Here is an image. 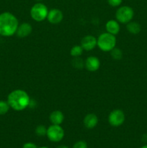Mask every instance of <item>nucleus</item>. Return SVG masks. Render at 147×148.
<instances>
[{"label": "nucleus", "instance_id": "obj_1", "mask_svg": "<svg viewBox=\"0 0 147 148\" xmlns=\"http://www.w3.org/2000/svg\"><path fill=\"white\" fill-rule=\"evenodd\" d=\"M30 98L26 91L21 89L14 90L7 97V102L10 108L17 111H21L30 106Z\"/></svg>", "mask_w": 147, "mask_h": 148}, {"label": "nucleus", "instance_id": "obj_2", "mask_svg": "<svg viewBox=\"0 0 147 148\" xmlns=\"http://www.w3.org/2000/svg\"><path fill=\"white\" fill-rule=\"evenodd\" d=\"M19 22L15 15L9 12L0 14V36L10 37L16 33Z\"/></svg>", "mask_w": 147, "mask_h": 148}, {"label": "nucleus", "instance_id": "obj_3", "mask_svg": "<svg viewBox=\"0 0 147 148\" xmlns=\"http://www.w3.org/2000/svg\"><path fill=\"white\" fill-rule=\"evenodd\" d=\"M97 46L102 51H110L114 48H115V46H116V38H115V36L110 34L108 32L102 33L97 38Z\"/></svg>", "mask_w": 147, "mask_h": 148}, {"label": "nucleus", "instance_id": "obj_4", "mask_svg": "<svg viewBox=\"0 0 147 148\" xmlns=\"http://www.w3.org/2000/svg\"><path fill=\"white\" fill-rule=\"evenodd\" d=\"M48 9L46 4L41 2L35 4L30 9V16L32 19L36 22H42L47 19Z\"/></svg>", "mask_w": 147, "mask_h": 148}, {"label": "nucleus", "instance_id": "obj_5", "mask_svg": "<svg viewBox=\"0 0 147 148\" xmlns=\"http://www.w3.org/2000/svg\"><path fill=\"white\" fill-rule=\"evenodd\" d=\"M134 16V11L129 6H121L115 12L116 20L121 24H127L132 20Z\"/></svg>", "mask_w": 147, "mask_h": 148}, {"label": "nucleus", "instance_id": "obj_6", "mask_svg": "<svg viewBox=\"0 0 147 148\" xmlns=\"http://www.w3.org/2000/svg\"><path fill=\"white\" fill-rule=\"evenodd\" d=\"M64 130L61 125L51 124L48 128H47L46 136L48 140L53 143H59L61 141L64 137Z\"/></svg>", "mask_w": 147, "mask_h": 148}, {"label": "nucleus", "instance_id": "obj_7", "mask_svg": "<svg viewBox=\"0 0 147 148\" xmlns=\"http://www.w3.org/2000/svg\"><path fill=\"white\" fill-rule=\"evenodd\" d=\"M125 120V116L120 109H115L110 113L108 116V122L112 127H118L122 125Z\"/></svg>", "mask_w": 147, "mask_h": 148}, {"label": "nucleus", "instance_id": "obj_8", "mask_svg": "<svg viewBox=\"0 0 147 148\" xmlns=\"http://www.w3.org/2000/svg\"><path fill=\"white\" fill-rule=\"evenodd\" d=\"M97 38L92 35H87L84 36L81 40V46L83 48L84 51H89L92 50L97 46Z\"/></svg>", "mask_w": 147, "mask_h": 148}, {"label": "nucleus", "instance_id": "obj_9", "mask_svg": "<svg viewBox=\"0 0 147 148\" xmlns=\"http://www.w3.org/2000/svg\"><path fill=\"white\" fill-rule=\"evenodd\" d=\"M63 14L59 9L53 8L49 10L48 13L47 20L51 24H59L63 20Z\"/></svg>", "mask_w": 147, "mask_h": 148}, {"label": "nucleus", "instance_id": "obj_10", "mask_svg": "<svg viewBox=\"0 0 147 148\" xmlns=\"http://www.w3.org/2000/svg\"><path fill=\"white\" fill-rule=\"evenodd\" d=\"M84 66L89 72H96L100 67V61L97 56H89L85 60Z\"/></svg>", "mask_w": 147, "mask_h": 148}, {"label": "nucleus", "instance_id": "obj_11", "mask_svg": "<svg viewBox=\"0 0 147 148\" xmlns=\"http://www.w3.org/2000/svg\"><path fill=\"white\" fill-rule=\"evenodd\" d=\"M33 31V27L28 23H22L19 25L16 34L19 38H25L31 34Z\"/></svg>", "mask_w": 147, "mask_h": 148}, {"label": "nucleus", "instance_id": "obj_12", "mask_svg": "<svg viewBox=\"0 0 147 148\" xmlns=\"http://www.w3.org/2000/svg\"><path fill=\"white\" fill-rule=\"evenodd\" d=\"M84 125L86 128L91 130L93 129L98 124V117L97 116L96 114H93V113H90L85 116L83 120Z\"/></svg>", "mask_w": 147, "mask_h": 148}, {"label": "nucleus", "instance_id": "obj_13", "mask_svg": "<svg viewBox=\"0 0 147 148\" xmlns=\"http://www.w3.org/2000/svg\"><path fill=\"white\" fill-rule=\"evenodd\" d=\"M105 29L108 33L116 36L120 30V23L115 20H110L105 24Z\"/></svg>", "mask_w": 147, "mask_h": 148}, {"label": "nucleus", "instance_id": "obj_14", "mask_svg": "<svg viewBox=\"0 0 147 148\" xmlns=\"http://www.w3.org/2000/svg\"><path fill=\"white\" fill-rule=\"evenodd\" d=\"M49 120L52 124L61 125L64 120V115L63 113L59 110H56L51 112L49 116Z\"/></svg>", "mask_w": 147, "mask_h": 148}, {"label": "nucleus", "instance_id": "obj_15", "mask_svg": "<svg viewBox=\"0 0 147 148\" xmlns=\"http://www.w3.org/2000/svg\"><path fill=\"white\" fill-rule=\"evenodd\" d=\"M126 28L127 30L130 33L133 35H137L141 32V26L138 23L135 21H131L128 23H127Z\"/></svg>", "mask_w": 147, "mask_h": 148}, {"label": "nucleus", "instance_id": "obj_16", "mask_svg": "<svg viewBox=\"0 0 147 148\" xmlns=\"http://www.w3.org/2000/svg\"><path fill=\"white\" fill-rule=\"evenodd\" d=\"M84 49L81 46V45H76V46H73V47L71 49L70 51V54L72 57H79V56H82V54L83 53Z\"/></svg>", "mask_w": 147, "mask_h": 148}, {"label": "nucleus", "instance_id": "obj_17", "mask_svg": "<svg viewBox=\"0 0 147 148\" xmlns=\"http://www.w3.org/2000/svg\"><path fill=\"white\" fill-rule=\"evenodd\" d=\"M10 106L7 101H0V116L5 115L10 110Z\"/></svg>", "mask_w": 147, "mask_h": 148}, {"label": "nucleus", "instance_id": "obj_18", "mask_svg": "<svg viewBox=\"0 0 147 148\" xmlns=\"http://www.w3.org/2000/svg\"><path fill=\"white\" fill-rule=\"evenodd\" d=\"M110 55L112 59L115 60H120L122 58V51L120 49L114 48L112 51H110Z\"/></svg>", "mask_w": 147, "mask_h": 148}, {"label": "nucleus", "instance_id": "obj_19", "mask_svg": "<svg viewBox=\"0 0 147 148\" xmlns=\"http://www.w3.org/2000/svg\"><path fill=\"white\" fill-rule=\"evenodd\" d=\"M72 64L76 69H82L84 66V62L80 57L74 58Z\"/></svg>", "mask_w": 147, "mask_h": 148}, {"label": "nucleus", "instance_id": "obj_20", "mask_svg": "<svg viewBox=\"0 0 147 148\" xmlns=\"http://www.w3.org/2000/svg\"><path fill=\"white\" fill-rule=\"evenodd\" d=\"M47 133V128L44 125H38L35 128V134L39 137H43L46 135Z\"/></svg>", "mask_w": 147, "mask_h": 148}, {"label": "nucleus", "instance_id": "obj_21", "mask_svg": "<svg viewBox=\"0 0 147 148\" xmlns=\"http://www.w3.org/2000/svg\"><path fill=\"white\" fill-rule=\"evenodd\" d=\"M73 148H88V146L86 142L83 140H79L74 145Z\"/></svg>", "mask_w": 147, "mask_h": 148}, {"label": "nucleus", "instance_id": "obj_22", "mask_svg": "<svg viewBox=\"0 0 147 148\" xmlns=\"http://www.w3.org/2000/svg\"><path fill=\"white\" fill-rule=\"evenodd\" d=\"M122 2V0H108V3L112 7H119Z\"/></svg>", "mask_w": 147, "mask_h": 148}, {"label": "nucleus", "instance_id": "obj_23", "mask_svg": "<svg viewBox=\"0 0 147 148\" xmlns=\"http://www.w3.org/2000/svg\"><path fill=\"white\" fill-rule=\"evenodd\" d=\"M22 148H37V147L35 143H26L23 145Z\"/></svg>", "mask_w": 147, "mask_h": 148}, {"label": "nucleus", "instance_id": "obj_24", "mask_svg": "<svg viewBox=\"0 0 147 148\" xmlns=\"http://www.w3.org/2000/svg\"><path fill=\"white\" fill-rule=\"evenodd\" d=\"M57 148H69V147L66 145H60V146H59Z\"/></svg>", "mask_w": 147, "mask_h": 148}, {"label": "nucleus", "instance_id": "obj_25", "mask_svg": "<svg viewBox=\"0 0 147 148\" xmlns=\"http://www.w3.org/2000/svg\"><path fill=\"white\" fill-rule=\"evenodd\" d=\"M139 148H147V145H144V146H142V147H141Z\"/></svg>", "mask_w": 147, "mask_h": 148}, {"label": "nucleus", "instance_id": "obj_26", "mask_svg": "<svg viewBox=\"0 0 147 148\" xmlns=\"http://www.w3.org/2000/svg\"><path fill=\"white\" fill-rule=\"evenodd\" d=\"M37 148H48V147H45V146H43V147H37Z\"/></svg>", "mask_w": 147, "mask_h": 148}, {"label": "nucleus", "instance_id": "obj_27", "mask_svg": "<svg viewBox=\"0 0 147 148\" xmlns=\"http://www.w3.org/2000/svg\"><path fill=\"white\" fill-rule=\"evenodd\" d=\"M36 1H41V0H36Z\"/></svg>", "mask_w": 147, "mask_h": 148}]
</instances>
